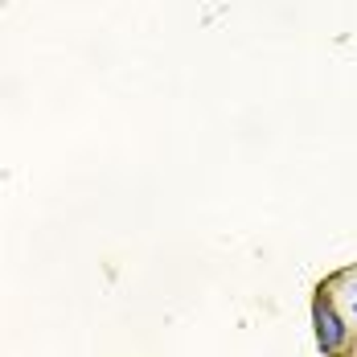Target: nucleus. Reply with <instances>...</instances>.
Listing matches in <instances>:
<instances>
[{
    "label": "nucleus",
    "instance_id": "1",
    "mask_svg": "<svg viewBox=\"0 0 357 357\" xmlns=\"http://www.w3.org/2000/svg\"><path fill=\"white\" fill-rule=\"evenodd\" d=\"M312 324H317V345H321L324 354H337L341 345H345V321L337 317V308L333 304H324L317 300V308H312Z\"/></svg>",
    "mask_w": 357,
    "mask_h": 357
},
{
    "label": "nucleus",
    "instance_id": "2",
    "mask_svg": "<svg viewBox=\"0 0 357 357\" xmlns=\"http://www.w3.org/2000/svg\"><path fill=\"white\" fill-rule=\"evenodd\" d=\"M354 317H357V304H354Z\"/></svg>",
    "mask_w": 357,
    "mask_h": 357
}]
</instances>
